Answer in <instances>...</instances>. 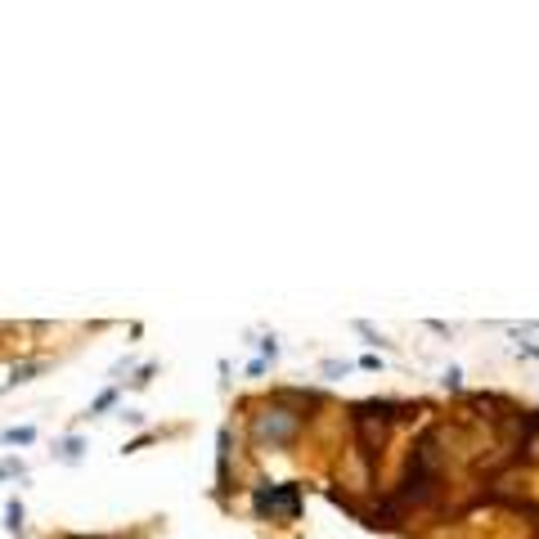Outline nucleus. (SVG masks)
<instances>
[{"mask_svg":"<svg viewBox=\"0 0 539 539\" xmlns=\"http://www.w3.org/2000/svg\"><path fill=\"white\" fill-rule=\"evenodd\" d=\"M0 440H9V445H32L36 432H32V427H14V432H5Z\"/></svg>","mask_w":539,"mask_h":539,"instance_id":"nucleus-3","label":"nucleus"},{"mask_svg":"<svg viewBox=\"0 0 539 539\" xmlns=\"http://www.w3.org/2000/svg\"><path fill=\"white\" fill-rule=\"evenodd\" d=\"M5 517H9V521H5V526H9V535H18V531H23V504H18V499L5 508Z\"/></svg>","mask_w":539,"mask_h":539,"instance_id":"nucleus-4","label":"nucleus"},{"mask_svg":"<svg viewBox=\"0 0 539 539\" xmlns=\"http://www.w3.org/2000/svg\"><path fill=\"white\" fill-rule=\"evenodd\" d=\"M292 432H297V418L284 413V409H270L265 418H256V436L261 440H288Z\"/></svg>","mask_w":539,"mask_h":539,"instance_id":"nucleus-2","label":"nucleus"},{"mask_svg":"<svg viewBox=\"0 0 539 539\" xmlns=\"http://www.w3.org/2000/svg\"><path fill=\"white\" fill-rule=\"evenodd\" d=\"M77 454H81V440H68V445H63V459L72 463V459H77Z\"/></svg>","mask_w":539,"mask_h":539,"instance_id":"nucleus-6","label":"nucleus"},{"mask_svg":"<svg viewBox=\"0 0 539 539\" xmlns=\"http://www.w3.org/2000/svg\"><path fill=\"white\" fill-rule=\"evenodd\" d=\"M301 508V490L297 485H270V490H256V512H270V517H297Z\"/></svg>","mask_w":539,"mask_h":539,"instance_id":"nucleus-1","label":"nucleus"},{"mask_svg":"<svg viewBox=\"0 0 539 539\" xmlns=\"http://www.w3.org/2000/svg\"><path fill=\"white\" fill-rule=\"evenodd\" d=\"M32 373H41V364H18V369L9 373V387H14V382H32Z\"/></svg>","mask_w":539,"mask_h":539,"instance_id":"nucleus-5","label":"nucleus"}]
</instances>
